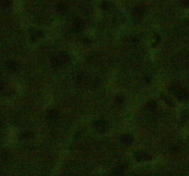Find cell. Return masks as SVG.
Here are the masks:
<instances>
[{
  "label": "cell",
  "mask_w": 189,
  "mask_h": 176,
  "mask_svg": "<svg viewBox=\"0 0 189 176\" xmlns=\"http://www.w3.org/2000/svg\"><path fill=\"white\" fill-rule=\"evenodd\" d=\"M69 55L66 53L61 52L54 55L51 59V63H52L53 67L56 69H60L64 67L65 66H67V63L69 62Z\"/></svg>",
  "instance_id": "cell-1"
},
{
  "label": "cell",
  "mask_w": 189,
  "mask_h": 176,
  "mask_svg": "<svg viewBox=\"0 0 189 176\" xmlns=\"http://www.w3.org/2000/svg\"><path fill=\"white\" fill-rule=\"evenodd\" d=\"M94 127L96 128L98 132L100 133H104L107 131L109 127V124L108 122L103 120V119H100V120H97V121L94 123Z\"/></svg>",
  "instance_id": "cell-2"
},
{
  "label": "cell",
  "mask_w": 189,
  "mask_h": 176,
  "mask_svg": "<svg viewBox=\"0 0 189 176\" xmlns=\"http://www.w3.org/2000/svg\"><path fill=\"white\" fill-rule=\"evenodd\" d=\"M173 92H174L176 97H177L180 101H185V100H187L189 98L188 92H187L185 90H183V89L180 88V87H178V86L173 90Z\"/></svg>",
  "instance_id": "cell-3"
},
{
  "label": "cell",
  "mask_w": 189,
  "mask_h": 176,
  "mask_svg": "<svg viewBox=\"0 0 189 176\" xmlns=\"http://www.w3.org/2000/svg\"><path fill=\"white\" fill-rule=\"evenodd\" d=\"M72 28H73V30H74L75 32H80V31H82V30H84L85 24H84V22L82 21V20H80V19H75L74 22H73Z\"/></svg>",
  "instance_id": "cell-4"
},
{
  "label": "cell",
  "mask_w": 189,
  "mask_h": 176,
  "mask_svg": "<svg viewBox=\"0 0 189 176\" xmlns=\"http://www.w3.org/2000/svg\"><path fill=\"white\" fill-rule=\"evenodd\" d=\"M144 14H145V9L143 8H141V7H136V8L133 9L134 18H136V19H137L143 18Z\"/></svg>",
  "instance_id": "cell-5"
},
{
  "label": "cell",
  "mask_w": 189,
  "mask_h": 176,
  "mask_svg": "<svg viewBox=\"0 0 189 176\" xmlns=\"http://www.w3.org/2000/svg\"><path fill=\"white\" fill-rule=\"evenodd\" d=\"M121 141L125 146H130L132 142H133V138H131L129 135H124L121 138Z\"/></svg>",
  "instance_id": "cell-6"
},
{
  "label": "cell",
  "mask_w": 189,
  "mask_h": 176,
  "mask_svg": "<svg viewBox=\"0 0 189 176\" xmlns=\"http://www.w3.org/2000/svg\"><path fill=\"white\" fill-rule=\"evenodd\" d=\"M58 115L59 113L56 110H50L47 113V118L49 120H51V121H54V120H56L58 117Z\"/></svg>",
  "instance_id": "cell-7"
},
{
  "label": "cell",
  "mask_w": 189,
  "mask_h": 176,
  "mask_svg": "<svg viewBox=\"0 0 189 176\" xmlns=\"http://www.w3.org/2000/svg\"><path fill=\"white\" fill-rule=\"evenodd\" d=\"M151 160V156L147 153H140L136 156V160L137 161H141V160Z\"/></svg>",
  "instance_id": "cell-8"
},
{
  "label": "cell",
  "mask_w": 189,
  "mask_h": 176,
  "mask_svg": "<svg viewBox=\"0 0 189 176\" xmlns=\"http://www.w3.org/2000/svg\"><path fill=\"white\" fill-rule=\"evenodd\" d=\"M123 173H124V167H123L122 165L117 166V167H115V168L113 170V174H114V176H120V175H122Z\"/></svg>",
  "instance_id": "cell-9"
},
{
  "label": "cell",
  "mask_w": 189,
  "mask_h": 176,
  "mask_svg": "<svg viewBox=\"0 0 189 176\" xmlns=\"http://www.w3.org/2000/svg\"><path fill=\"white\" fill-rule=\"evenodd\" d=\"M42 36H43V32L41 31V30H38V31H35V32L31 35V38H32L33 41H37V40H39V39L42 38Z\"/></svg>",
  "instance_id": "cell-10"
},
{
  "label": "cell",
  "mask_w": 189,
  "mask_h": 176,
  "mask_svg": "<svg viewBox=\"0 0 189 176\" xmlns=\"http://www.w3.org/2000/svg\"><path fill=\"white\" fill-rule=\"evenodd\" d=\"M56 8H57L58 12H60V13H65L67 9V6L65 5L64 3H60V4H58V5L56 6Z\"/></svg>",
  "instance_id": "cell-11"
},
{
  "label": "cell",
  "mask_w": 189,
  "mask_h": 176,
  "mask_svg": "<svg viewBox=\"0 0 189 176\" xmlns=\"http://www.w3.org/2000/svg\"><path fill=\"white\" fill-rule=\"evenodd\" d=\"M147 107L150 110H155L156 108H157V103L154 101H150V102H149L147 103Z\"/></svg>",
  "instance_id": "cell-12"
},
{
  "label": "cell",
  "mask_w": 189,
  "mask_h": 176,
  "mask_svg": "<svg viewBox=\"0 0 189 176\" xmlns=\"http://www.w3.org/2000/svg\"><path fill=\"white\" fill-rule=\"evenodd\" d=\"M109 7H110V5H109V3L107 1H103L102 3V8H103V9H108Z\"/></svg>",
  "instance_id": "cell-13"
},
{
  "label": "cell",
  "mask_w": 189,
  "mask_h": 176,
  "mask_svg": "<svg viewBox=\"0 0 189 176\" xmlns=\"http://www.w3.org/2000/svg\"><path fill=\"white\" fill-rule=\"evenodd\" d=\"M181 2L184 7H188L189 6V0H181Z\"/></svg>",
  "instance_id": "cell-14"
},
{
  "label": "cell",
  "mask_w": 189,
  "mask_h": 176,
  "mask_svg": "<svg viewBox=\"0 0 189 176\" xmlns=\"http://www.w3.org/2000/svg\"><path fill=\"white\" fill-rule=\"evenodd\" d=\"M170 149H171V151H172V152H177L178 151V147L177 146H172Z\"/></svg>",
  "instance_id": "cell-15"
},
{
  "label": "cell",
  "mask_w": 189,
  "mask_h": 176,
  "mask_svg": "<svg viewBox=\"0 0 189 176\" xmlns=\"http://www.w3.org/2000/svg\"><path fill=\"white\" fill-rule=\"evenodd\" d=\"M116 102H118V103H123V102H124V100H123V98H121V97H117V99H116Z\"/></svg>",
  "instance_id": "cell-16"
}]
</instances>
